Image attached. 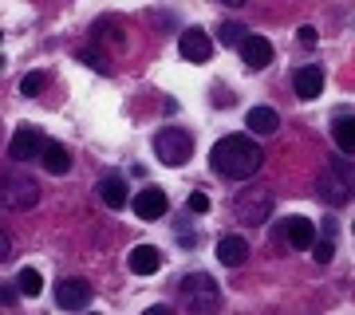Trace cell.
<instances>
[{
  "mask_svg": "<svg viewBox=\"0 0 355 315\" xmlns=\"http://www.w3.org/2000/svg\"><path fill=\"white\" fill-rule=\"evenodd\" d=\"M209 162L221 177H233V181H245V177H253L265 162V154L257 146L253 138H245V134H225V138L217 142L214 150H209Z\"/></svg>",
  "mask_w": 355,
  "mask_h": 315,
  "instance_id": "obj_1",
  "label": "cell"
},
{
  "mask_svg": "<svg viewBox=\"0 0 355 315\" xmlns=\"http://www.w3.org/2000/svg\"><path fill=\"white\" fill-rule=\"evenodd\" d=\"M178 300H182V307L190 315H217L221 288H217V280L209 272H190L182 280V288H178Z\"/></svg>",
  "mask_w": 355,
  "mask_h": 315,
  "instance_id": "obj_2",
  "label": "cell"
},
{
  "mask_svg": "<svg viewBox=\"0 0 355 315\" xmlns=\"http://www.w3.org/2000/svg\"><path fill=\"white\" fill-rule=\"evenodd\" d=\"M154 154L162 158V165H186L193 158V138L182 126H162L154 134Z\"/></svg>",
  "mask_w": 355,
  "mask_h": 315,
  "instance_id": "obj_3",
  "label": "cell"
},
{
  "mask_svg": "<svg viewBox=\"0 0 355 315\" xmlns=\"http://www.w3.org/2000/svg\"><path fill=\"white\" fill-rule=\"evenodd\" d=\"M233 217L245 225H265L272 217V193L268 189H241L233 197Z\"/></svg>",
  "mask_w": 355,
  "mask_h": 315,
  "instance_id": "obj_4",
  "label": "cell"
},
{
  "mask_svg": "<svg viewBox=\"0 0 355 315\" xmlns=\"http://www.w3.org/2000/svg\"><path fill=\"white\" fill-rule=\"evenodd\" d=\"M40 201V186L36 177L28 174H8L4 177V209H32V205Z\"/></svg>",
  "mask_w": 355,
  "mask_h": 315,
  "instance_id": "obj_5",
  "label": "cell"
},
{
  "mask_svg": "<svg viewBox=\"0 0 355 315\" xmlns=\"http://www.w3.org/2000/svg\"><path fill=\"white\" fill-rule=\"evenodd\" d=\"M44 150H48V138L40 134L36 126H20L12 134V146H8V154H12L16 162H32V158H44Z\"/></svg>",
  "mask_w": 355,
  "mask_h": 315,
  "instance_id": "obj_6",
  "label": "cell"
},
{
  "mask_svg": "<svg viewBox=\"0 0 355 315\" xmlns=\"http://www.w3.org/2000/svg\"><path fill=\"white\" fill-rule=\"evenodd\" d=\"M277 233L284 240H288L296 252H308V249H316V225L308 221V217H288V221H280Z\"/></svg>",
  "mask_w": 355,
  "mask_h": 315,
  "instance_id": "obj_7",
  "label": "cell"
},
{
  "mask_svg": "<svg viewBox=\"0 0 355 315\" xmlns=\"http://www.w3.org/2000/svg\"><path fill=\"white\" fill-rule=\"evenodd\" d=\"M178 51H182L190 63H209L214 39H209V32H202V28H186V32L178 36Z\"/></svg>",
  "mask_w": 355,
  "mask_h": 315,
  "instance_id": "obj_8",
  "label": "cell"
},
{
  "mask_svg": "<svg viewBox=\"0 0 355 315\" xmlns=\"http://www.w3.org/2000/svg\"><path fill=\"white\" fill-rule=\"evenodd\" d=\"M135 213L142 217V221H158V217H166V209H170V201H166V193L158 186H146L135 193Z\"/></svg>",
  "mask_w": 355,
  "mask_h": 315,
  "instance_id": "obj_9",
  "label": "cell"
},
{
  "mask_svg": "<svg viewBox=\"0 0 355 315\" xmlns=\"http://www.w3.org/2000/svg\"><path fill=\"white\" fill-rule=\"evenodd\" d=\"M55 303L64 312H83L91 303V288L83 280H64V284H55Z\"/></svg>",
  "mask_w": 355,
  "mask_h": 315,
  "instance_id": "obj_10",
  "label": "cell"
},
{
  "mask_svg": "<svg viewBox=\"0 0 355 315\" xmlns=\"http://www.w3.org/2000/svg\"><path fill=\"white\" fill-rule=\"evenodd\" d=\"M292 87H296V95L304 102L320 99V91H324V71H320L316 63H308V67H300V71L292 75Z\"/></svg>",
  "mask_w": 355,
  "mask_h": 315,
  "instance_id": "obj_11",
  "label": "cell"
},
{
  "mask_svg": "<svg viewBox=\"0 0 355 315\" xmlns=\"http://www.w3.org/2000/svg\"><path fill=\"white\" fill-rule=\"evenodd\" d=\"M127 268L135 272V276H154V272L162 268V252L154 249V244H139V249H130Z\"/></svg>",
  "mask_w": 355,
  "mask_h": 315,
  "instance_id": "obj_12",
  "label": "cell"
},
{
  "mask_svg": "<svg viewBox=\"0 0 355 315\" xmlns=\"http://www.w3.org/2000/svg\"><path fill=\"white\" fill-rule=\"evenodd\" d=\"M241 60L253 67V71H261V67H268L272 63V44H268L265 36H257V32H249V39L241 44Z\"/></svg>",
  "mask_w": 355,
  "mask_h": 315,
  "instance_id": "obj_13",
  "label": "cell"
},
{
  "mask_svg": "<svg viewBox=\"0 0 355 315\" xmlns=\"http://www.w3.org/2000/svg\"><path fill=\"white\" fill-rule=\"evenodd\" d=\"M217 260L225 268H241L245 260H249V244H245V237H221L217 240Z\"/></svg>",
  "mask_w": 355,
  "mask_h": 315,
  "instance_id": "obj_14",
  "label": "cell"
},
{
  "mask_svg": "<svg viewBox=\"0 0 355 315\" xmlns=\"http://www.w3.org/2000/svg\"><path fill=\"white\" fill-rule=\"evenodd\" d=\"M245 126H249L253 134H272L280 126V114L272 111V107H253V111L245 114Z\"/></svg>",
  "mask_w": 355,
  "mask_h": 315,
  "instance_id": "obj_15",
  "label": "cell"
},
{
  "mask_svg": "<svg viewBox=\"0 0 355 315\" xmlns=\"http://www.w3.org/2000/svg\"><path fill=\"white\" fill-rule=\"evenodd\" d=\"M40 162H44V170H48V174H67V170H71V154H67V146H60V142H48V150H44V158H40Z\"/></svg>",
  "mask_w": 355,
  "mask_h": 315,
  "instance_id": "obj_16",
  "label": "cell"
},
{
  "mask_svg": "<svg viewBox=\"0 0 355 315\" xmlns=\"http://www.w3.org/2000/svg\"><path fill=\"white\" fill-rule=\"evenodd\" d=\"M99 197L111 205V209H123V205L130 201L127 197V181H123V177H103L99 181Z\"/></svg>",
  "mask_w": 355,
  "mask_h": 315,
  "instance_id": "obj_17",
  "label": "cell"
},
{
  "mask_svg": "<svg viewBox=\"0 0 355 315\" xmlns=\"http://www.w3.org/2000/svg\"><path fill=\"white\" fill-rule=\"evenodd\" d=\"M331 134H336V146H340L343 154H355V114H343V118H336Z\"/></svg>",
  "mask_w": 355,
  "mask_h": 315,
  "instance_id": "obj_18",
  "label": "cell"
},
{
  "mask_svg": "<svg viewBox=\"0 0 355 315\" xmlns=\"http://www.w3.org/2000/svg\"><path fill=\"white\" fill-rule=\"evenodd\" d=\"M16 284H20V291H24V296H32V300L44 291V276H40L36 268H24V272L16 276Z\"/></svg>",
  "mask_w": 355,
  "mask_h": 315,
  "instance_id": "obj_19",
  "label": "cell"
},
{
  "mask_svg": "<svg viewBox=\"0 0 355 315\" xmlns=\"http://www.w3.org/2000/svg\"><path fill=\"white\" fill-rule=\"evenodd\" d=\"M76 60H79V63H87L91 71H99V75H107V71H111L107 55H99L95 48H79V51H76Z\"/></svg>",
  "mask_w": 355,
  "mask_h": 315,
  "instance_id": "obj_20",
  "label": "cell"
},
{
  "mask_svg": "<svg viewBox=\"0 0 355 315\" xmlns=\"http://www.w3.org/2000/svg\"><path fill=\"white\" fill-rule=\"evenodd\" d=\"M245 28L241 24H233V20H225V24H221V44H229V48H241L245 44Z\"/></svg>",
  "mask_w": 355,
  "mask_h": 315,
  "instance_id": "obj_21",
  "label": "cell"
},
{
  "mask_svg": "<svg viewBox=\"0 0 355 315\" xmlns=\"http://www.w3.org/2000/svg\"><path fill=\"white\" fill-rule=\"evenodd\" d=\"M44 83H48V79H44V71H32V75L20 79V95H24V99H32V95H40V91H44Z\"/></svg>",
  "mask_w": 355,
  "mask_h": 315,
  "instance_id": "obj_22",
  "label": "cell"
},
{
  "mask_svg": "<svg viewBox=\"0 0 355 315\" xmlns=\"http://www.w3.org/2000/svg\"><path fill=\"white\" fill-rule=\"evenodd\" d=\"M312 256H316V264H328L331 256H336V240H316Z\"/></svg>",
  "mask_w": 355,
  "mask_h": 315,
  "instance_id": "obj_23",
  "label": "cell"
},
{
  "mask_svg": "<svg viewBox=\"0 0 355 315\" xmlns=\"http://www.w3.org/2000/svg\"><path fill=\"white\" fill-rule=\"evenodd\" d=\"M190 213H209V197H205V193H190Z\"/></svg>",
  "mask_w": 355,
  "mask_h": 315,
  "instance_id": "obj_24",
  "label": "cell"
},
{
  "mask_svg": "<svg viewBox=\"0 0 355 315\" xmlns=\"http://www.w3.org/2000/svg\"><path fill=\"white\" fill-rule=\"evenodd\" d=\"M178 240H182L186 249H193V228L190 225H178Z\"/></svg>",
  "mask_w": 355,
  "mask_h": 315,
  "instance_id": "obj_25",
  "label": "cell"
},
{
  "mask_svg": "<svg viewBox=\"0 0 355 315\" xmlns=\"http://www.w3.org/2000/svg\"><path fill=\"white\" fill-rule=\"evenodd\" d=\"M320 233H324V240H336V237H340V228H336V221H331V217L320 225Z\"/></svg>",
  "mask_w": 355,
  "mask_h": 315,
  "instance_id": "obj_26",
  "label": "cell"
},
{
  "mask_svg": "<svg viewBox=\"0 0 355 315\" xmlns=\"http://www.w3.org/2000/svg\"><path fill=\"white\" fill-rule=\"evenodd\" d=\"M296 36H300V44H316V28H300V32H296Z\"/></svg>",
  "mask_w": 355,
  "mask_h": 315,
  "instance_id": "obj_27",
  "label": "cell"
},
{
  "mask_svg": "<svg viewBox=\"0 0 355 315\" xmlns=\"http://www.w3.org/2000/svg\"><path fill=\"white\" fill-rule=\"evenodd\" d=\"M142 315H174V312H170L166 303H154V307H146V312H142Z\"/></svg>",
  "mask_w": 355,
  "mask_h": 315,
  "instance_id": "obj_28",
  "label": "cell"
}]
</instances>
